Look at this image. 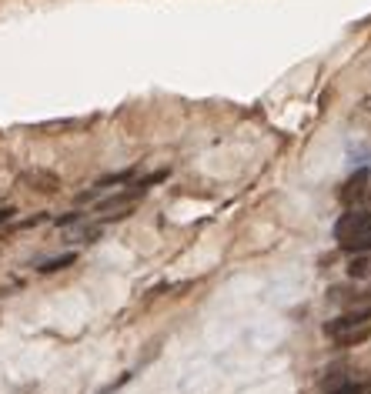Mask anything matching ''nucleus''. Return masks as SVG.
Returning <instances> with one entry per match:
<instances>
[{
    "instance_id": "1",
    "label": "nucleus",
    "mask_w": 371,
    "mask_h": 394,
    "mask_svg": "<svg viewBox=\"0 0 371 394\" xmlns=\"http://www.w3.org/2000/svg\"><path fill=\"white\" fill-rule=\"evenodd\" d=\"M371 234V211L368 207H355L341 214V221L334 224V238L338 244H348V241H358V238H368Z\"/></svg>"
},
{
    "instance_id": "10",
    "label": "nucleus",
    "mask_w": 371,
    "mask_h": 394,
    "mask_svg": "<svg viewBox=\"0 0 371 394\" xmlns=\"http://www.w3.org/2000/svg\"><path fill=\"white\" fill-rule=\"evenodd\" d=\"M80 217H84V214H77V211H74V214L57 217V228H71V224H80Z\"/></svg>"
},
{
    "instance_id": "7",
    "label": "nucleus",
    "mask_w": 371,
    "mask_h": 394,
    "mask_svg": "<svg viewBox=\"0 0 371 394\" xmlns=\"http://www.w3.org/2000/svg\"><path fill=\"white\" fill-rule=\"evenodd\" d=\"M27 180H30V184H37V191H57V178H54V174H27Z\"/></svg>"
},
{
    "instance_id": "12",
    "label": "nucleus",
    "mask_w": 371,
    "mask_h": 394,
    "mask_svg": "<svg viewBox=\"0 0 371 394\" xmlns=\"http://www.w3.org/2000/svg\"><path fill=\"white\" fill-rule=\"evenodd\" d=\"M332 394H361L358 384H341V388H334Z\"/></svg>"
},
{
    "instance_id": "2",
    "label": "nucleus",
    "mask_w": 371,
    "mask_h": 394,
    "mask_svg": "<svg viewBox=\"0 0 371 394\" xmlns=\"http://www.w3.org/2000/svg\"><path fill=\"white\" fill-rule=\"evenodd\" d=\"M361 324H371V307H351L341 318L324 321V334H328V338H341V334L361 328Z\"/></svg>"
},
{
    "instance_id": "5",
    "label": "nucleus",
    "mask_w": 371,
    "mask_h": 394,
    "mask_svg": "<svg viewBox=\"0 0 371 394\" xmlns=\"http://www.w3.org/2000/svg\"><path fill=\"white\" fill-rule=\"evenodd\" d=\"M368 334H371V324H361V328L348 331V334H341V338H334V341L341 344V347H351V344H361V341H368Z\"/></svg>"
},
{
    "instance_id": "3",
    "label": "nucleus",
    "mask_w": 371,
    "mask_h": 394,
    "mask_svg": "<svg viewBox=\"0 0 371 394\" xmlns=\"http://www.w3.org/2000/svg\"><path fill=\"white\" fill-rule=\"evenodd\" d=\"M368 178H371L368 167H358L355 178L345 184V194H341V197H345V201H351V197H365V191H368Z\"/></svg>"
},
{
    "instance_id": "6",
    "label": "nucleus",
    "mask_w": 371,
    "mask_h": 394,
    "mask_svg": "<svg viewBox=\"0 0 371 394\" xmlns=\"http://www.w3.org/2000/svg\"><path fill=\"white\" fill-rule=\"evenodd\" d=\"M74 261H77V254H71V251H67V254H61V257L44 261V264H40V271H44V274H54V271H64V267H71Z\"/></svg>"
},
{
    "instance_id": "8",
    "label": "nucleus",
    "mask_w": 371,
    "mask_h": 394,
    "mask_svg": "<svg viewBox=\"0 0 371 394\" xmlns=\"http://www.w3.org/2000/svg\"><path fill=\"white\" fill-rule=\"evenodd\" d=\"M348 254H371V234L368 238H358V241H348V244H341Z\"/></svg>"
},
{
    "instance_id": "11",
    "label": "nucleus",
    "mask_w": 371,
    "mask_h": 394,
    "mask_svg": "<svg viewBox=\"0 0 371 394\" xmlns=\"http://www.w3.org/2000/svg\"><path fill=\"white\" fill-rule=\"evenodd\" d=\"M130 381V374H121V378H117V381L114 384H107V388H104V391L101 394H114L117 391V388H121V384H128Z\"/></svg>"
},
{
    "instance_id": "4",
    "label": "nucleus",
    "mask_w": 371,
    "mask_h": 394,
    "mask_svg": "<svg viewBox=\"0 0 371 394\" xmlns=\"http://www.w3.org/2000/svg\"><path fill=\"white\" fill-rule=\"evenodd\" d=\"M348 278L351 281H371V257L355 254V261L348 264Z\"/></svg>"
},
{
    "instance_id": "13",
    "label": "nucleus",
    "mask_w": 371,
    "mask_h": 394,
    "mask_svg": "<svg viewBox=\"0 0 371 394\" xmlns=\"http://www.w3.org/2000/svg\"><path fill=\"white\" fill-rule=\"evenodd\" d=\"M13 217V207H0V224H4V221H11Z\"/></svg>"
},
{
    "instance_id": "9",
    "label": "nucleus",
    "mask_w": 371,
    "mask_h": 394,
    "mask_svg": "<svg viewBox=\"0 0 371 394\" xmlns=\"http://www.w3.org/2000/svg\"><path fill=\"white\" fill-rule=\"evenodd\" d=\"M97 234H101V228H97V224H94V228H74V230H71V241L87 244V241H94Z\"/></svg>"
}]
</instances>
